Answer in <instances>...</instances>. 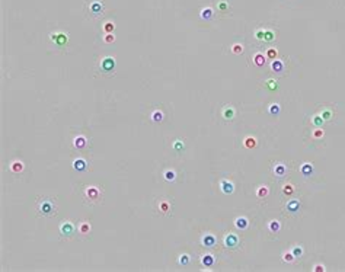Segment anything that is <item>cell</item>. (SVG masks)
<instances>
[{"mask_svg":"<svg viewBox=\"0 0 345 272\" xmlns=\"http://www.w3.org/2000/svg\"><path fill=\"white\" fill-rule=\"evenodd\" d=\"M235 226L237 227V229H240V230H245V229H248L249 221H248V218H246V217H237V218L235 220Z\"/></svg>","mask_w":345,"mask_h":272,"instance_id":"11","label":"cell"},{"mask_svg":"<svg viewBox=\"0 0 345 272\" xmlns=\"http://www.w3.org/2000/svg\"><path fill=\"white\" fill-rule=\"evenodd\" d=\"M278 111H280V105H278V103H272V105H271V108H269V112H271V114H278Z\"/></svg>","mask_w":345,"mask_h":272,"instance_id":"41","label":"cell"},{"mask_svg":"<svg viewBox=\"0 0 345 272\" xmlns=\"http://www.w3.org/2000/svg\"><path fill=\"white\" fill-rule=\"evenodd\" d=\"M267 83H268L269 89H275V87H277V81H275V80H268Z\"/></svg>","mask_w":345,"mask_h":272,"instance_id":"45","label":"cell"},{"mask_svg":"<svg viewBox=\"0 0 345 272\" xmlns=\"http://www.w3.org/2000/svg\"><path fill=\"white\" fill-rule=\"evenodd\" d=\"M237 244H239V237H237L235 233H229L224 237V246H226V248L235 249Z\"/></svg>","mask_w":345,"mask_h":272,"instance_id":"5","label":"cell"},{"mask_svg":"<svg viewBox=\"0 0 345 272\" xmlns=\"http://www.w3.org/2000/svg\"><path fill=\"white\" fill-rule=\"evenodd\" d=\"M50 39H51L55 45H58V47H64L69 41V37L63 32H55V33H51V35H50Z\"/></svg>","mask_w":345,"mask_h":272,"instance_id":"2","label":"cell"},{"mask_svg":"<svg viewBox=\"0 0 345 272\" xmlns=\"http://www.w3.org/2000/svg\"><path fill=\"white\" fill-rule=\"evenodd\" d=\"M91 9H92V12H93L95 15H98V13H101V12H102V6H101V3H99V2H93Z\"/></svg>","mask_w":345,"mask_h":272,"instance_id":"27","label":"cell"},{"mask_svg":"<svg viewBox=\"0 0 345 272\" xmlns=\"http://www.w3.org/2000/svg\"><path fill=\"white\" fill-rule=\"evenodd\" d=\"M267 195H268V188H267V186L258 188V191H256V196H258V198H265Z\"/></svg>","mask_w":345,"mask_h":272,"instance_id":"26","label":"cell"},{"mask_svg":"<svg viewBox=\"0 0 345 272\" xmlns=\"http://www.w3.org/2000/svg\"><path fill=\"white\" fill-rule=\"evenodd\" d=\"M221 115H223L224 120H233V116H235V109H233V106H226L224 109H223V112H221Z\"/></svg>","mask_w":345,"mask_h":272,"instance_id":"13","label":"cell"},{"mask_svg":"<svg viewBox=\"0 0 345 272\" xmlns=\"http://www.w3.org/2000/svg\"><path fill=\"white\" fill-rule=\"evenodd\" d=\"M220 186H221V191L224 192V194H232V192L235 191V185L230 181H227V179H223Z\"/></svg>","mask_w":345,"mask_h":272,"instance_id":"8","label":"cell"},{"mask_svg":"<svg viewBox=\"0 0 345 272\" xmlns=\"http://www.w3.org/2000/svg\"><path fill=\"white\" fill-rule=\"evenodd\" d=\"M323 135H325V131H323V129L322 128H316L315 129V131H313V134H312V137H313V138H322V137H323Z\"/></svg>","mask_w":345,"mask_h":272,"instance_id":"32","label":"cell"},{"mask_svg":"<svg viewBox=\"0 0 345 272\" xmlns=\"http://www.w3.org/2000/svg\"><path fill=\"white\" fill-rule=\"evenodd\" d=\"M159 211L163 213V214H168L169 211H170V204H169L166 200H163L159 202Z\"/></svg>","mask_w":345,"mask_h":272,"instance_id":"17","label":"cell"},{"mask_svg":"<svg viewBox=\"0 0 345 272\" xmlns=\"http://www.w3.org/2000/svg\"><path fill=\"white\" fill-rule=\"evenodd\" d=\"M283 192L285 195H291L293 192H294V186H293L291 183H285V185L283 186Z\"/></svg>","mask_w":345,"mask_h":272,"instance_id":"31","label":"cell"},{"mask_svg":"<svg viewBox=\"0 0 345 272\" xmlns=\"http://www.w3.org/2000/svg\"><path fill=\"white\" fill-rule=\"evenodd\" d=\"M211 16H213V10L210 7H207V9H202L201 10V18L202 19H210Z\"/></svg>","mask_w":345,"mask_h":272,"instance_id":"29","label":"cell"},{"mask_svg":"<svg viewBox=\"0 0 345 272\" xmlns=\"http://www.w3.org/2000/svg\"><path fill=\"white\" fill-rule=\"evenodd\" d=\"M104 41H105L106 44L114 42V41H115V35H114V33H106L105 37H104Z\"/></svg>","mask_w":345,"mask_h":272,"instance_id":"38","label":"cell"},{"mask_svg":"<svg viewBox=\"0 0 345 272\" xmlns=\"http://www.w3.org/2000/svg\"><path fill=\"white\" fill-rule=\"evenodd\" d=\"M219 9H220V10H226V9H227V5H226V2H224V0L219 3Z\"/></svg>","mask_w":345,"mask_h":272,"instance_id":"46","label":"cell"},{"mask_svg":"<svg viewBox=\"0 0 345 272\" xmlns=\"http://www.w3.org/2000/svg\"><path fill=\"white\" fill-rule=\"evenodd\" d=\"M86 196L92 201H98L99 200V196H101V192H99V189H98L96 186H87L86 188Z\"/></svg>","mask_w":345,"mask_h":272,"instance_id":"7","label":"cell"},{"mask_svg":"<svg viewBox=\"0 0 345 272\" xmlns=\"http://www.w3.org/2000/svg\"><path fill=\"white\" fill-rule=\"evenodd\" d=\"M265 55L264 54H261V53H258V54H255V57H254V61H255V64H256V66L258 67H262L265 64Z\"/></svg>","mask_w":345,"mask_h":272,"instance_id":"21","label":"cell"},{"mask_svg":"<svg viewBox=\"0 0 345 272\" xmlns=\"http://www.w3.org/2000/svg\"><path fill=\"white\" fill-rule=\"evenodd\" d=\"M281 229V224H280V221L277 220H272L271 223H269V231H272V233H278Z\"/></svg>","mask_w":345,"mask_h":272,"instance_id":"22","label":"cell"},{"mask_svg":"<svg viewBox=\"0 0 345 272\" xmlns=\"http://www.w3.org/2000/svg\"><path fill=\"white\" fill-rule=\"evenodd\" d=\"M152 120H153L154 122H160V121L163 120V114L160 111H154L153 114H152Z\"/></svg>","mask_w":345,"mask_h":272,"instance_id":"30","label":"cell"},{"mask_svg":"<svg viewBox=\"0 0 345 272\" xmlns=\"http://www.w3.org/2000/svg\"><path fill=\"white\" fill-rule=\"evenodd\" d=\"M24 170V163L20 160H13L10 163V172L12 173H20Z\"/></svg>","mask_w":345,"mask_h":272,"instance_id":"10","label":"cell"},{"mask_svg":"<svg viewBox=\"0 0 345 272\" xmlns=\"http://www.w3.org/2000/svg\"><path fill=\"white\" fill-rule=\"evenodd\" d=\"M271 70L275 73H281L284 70V64L281 60H278V58H275V60H272V63H271Z\"/></svg>","mask_w":345,"mask_h":272,"instance_id":"12","label":"cell"},{"mask_svg":"<svg viewBox=\"0 0 345 272\" xmlns=\"http://www.w3.org/2000/svg\"><path fill=\"white\" fill-rule=\"evenodd\" d=\"M217 243V239H216V236L214 234H211V233H207L204 234L201 237V244L204 246V248H214Z\"/></svg>","mask_w":345,"mask_h":272,"instance_id":"4","label":"cell"},{"mask_svg":"<svg viewBox=\"0 0 345 272\" xmlns=\"http://www.w3.org/2000/svg\"><path fill=\"white\" fill-rule=\"evenodd\" d=\"M299 207H300V204H299L297 200H293V201H290V202L287 204V208L290 211H293V213H294V211H299Z\"/></svg>","mask_w":345,"mask_h":272,"instance_id":"25","label":"cell"},{"mask_svg":"<svg viewBox=\"0 0 345 272\" xmlns=\"http://www.w3.org/2000/svg\"><path fill=\"white\" fill-rule=\"evenodd\" d=\"M173 147H175V150H179L181 147H184V143L181 141V140H176V143L173 144Z\"/></svg>","mask_w":345,"mask_h":272,"instance_id":"44","label":"cell"},{"mask_svg":"<svg viewBox=\"0 0 345 272\" xmlns=\"http://www.w3.org/2000/svg\"><path fill=\"white\" fill-rule=\"evenodd\" d=\"M201 263L206 268H211L213 265H214V256H213V255H210V253L202 255V256H201Z\"/></svg>","mask_w":345,"mask_h":272,"instance_id":"9","label":"cell"},{"mask_svg":"<svg viewBox=\"0 0 345 272\" xmlns=\"http://www.w3.org/2000/svg\"><path fill=\"white\" fill-rule=\"evenodd\" d=\"M114 28H115V25L112 24V22H105V24H104V32L105 33H112Z\"/></svg>","mask_w":345,"mask_h":272,"instance_id":"28","label":"cell"},{"mask_svg":"<svg viewBox=\"0 0 345 272\" xmlns=\"http://www.w3.org/2000/svg\"><path fill=\"white\" fill-rule=\"evenodd\" d=\"M73 231H74V227H73L72 223H70V221H63L61 226H60V233H61L63 236L70 237L73 234Z\"/></svg>","mask_w":345,"mask_h":272,"instance_id":"6","label":"cell"},{"mask_svg":"<svg viewBox=\"0 0 345 272\" xmlns=\"http://www.w3.org/2000/svg\"><path fill=\"white\" fill-rule=\"evenodd\" d=\"M175 178H176V173L173 170H166L165 172V179L166 181H175Z\"/></svg>","mask_w":345,"mask_h":272,"instance_id":"35","label":"cell"},{"mask_svg":"<svg viewBox=\"0 0 345 272\" xmlns=\"http://www.w3.org/2000/svg\"><path fill=\"white\" fill-rule=\"evenodd\" d=\"M265 41H272L274 39V32L272 31H265Z\"/></svg>","mask_w":345,"mask_h":272,"instance_id":"42","label":"cell"},{"mask_svg":"<svg viewBox=\"0 0 345 272\" xmlns=\"http://www.w3.org/2000/svg\"><path fill=\"white\" fill-rule=\"evenodd\" d=\"M323 118H322L321 115H315V116H313V118H312V122H313V124L316 125V127H321L322 124H323Z\"/></svg>","mask_w":345,"mask_h":272,"instance_id":"33","label":"cell"},{"mask_svg":"<svg viewBox=\"0 0 345 272\" xmlns=\"http://www.w3.org/2000/svg\"><path fill=\"white\" fill-rule=\"evenodd\" d=\"M291 252L296 258H300V256L303 255V249H302V246H294V248L291 249Z\"/></svg>","mask_w":345,"mask_h":272,"instance_id":"34","label":"cell"},{"mask_svg":"<svg viewBox=\"0 0 345 272\" xmlns=\"http://www.w3.org/2000/svg\"><path fill=\"white\" fill-rule=\"evenodd\" d=\"M189 262V256L188 255H181L179 256V265H188Z\"/></svg>","mask_w":345,"mask_h":272,"instance_id":"39","label":"cell"},{"mask_svg":"<svg viewBox=\"0 0 345 272\" xmlns=\"http://www.w3.org/2000/svg\"><path fill=\"white\" fill-rule=\"evenodd\" d=\"M283 261L287 263H293L296 261V256L293 255V252H285V253H283Z\"/></svg>","mask_w":345,"mask_h":272,"instance_id":"23","label":"cell"},{"mask_svg":"<svg viewBox=\"0 0 345 272\" xmlns=\"http://www.w3.org/2000/svg\"><path fill=\"white\" fill-rule=\"evenodd\" d=\"M274 173L277 175L278 178H283L284 175H285V166L284 165H281V163H278V165H275V169H274Z\"/></svg>","mask_w":345,"mask_h":272,"instance_id":"20","label":"cell"},{"mask_svg":"<svg viewBox=\"0 0 345 272\" xmlns=\"http://www.w3.org/2000/svg\"><path fill=\"white\" fill-rule=\"evenodd\" d=\"M37 210H38V213L41 215H44V217H50V215L55 214V205L53 204V201H51V200L39 201Z\"/></svg>","mask_w":345,"mask_h":272,"instance_id":"1","label":"cell"},{"mask_svg":"<svg viewBox=\"0 0 345 272\" xmlns=\"http://www.w3.org/2000/svg\"><path fill=\"white\" fill-rule=\"evenodd\" d=\"M321 116H322V118H323L325 121H329V120L332 118V112H331L329 109H323V111L321 112Z\"/></svg>","mask_w":345,"mask_h":272,"instance_id":"36","label":"cell"},{"mask_svg":"<svg viewBox=\"0 0 345 272\" xmlns=\"http://www.w3.org/2000/svg\"><path fill=\"white\" fill-rule=\"evenodd\" d=\"M73 144H74L76 148H83L86 146V138H85L83 135H77L76 138H74V141H73Z\"/></svg>","mask_w":345,"mask_h":272,"instance_id":"18","label":"cell"},{"mask_svg":"<svg viewBox=\"0 0 345 272\" xmlns=\"http://www.w3.org/2000/svg\"><path fill=\"white\" fill-rule=\"evenodd\" d=\"M313 271L315 272H325V266H323V265H315Z\"/></svg>","mask_w":345,"mask_h":272,"instance_id":"43","label":"cell"},{"mask_svg":"<svg viewBox=\"0 0 345 272\" xmlns=\"http://www.w3.org/2000/svg\"><path fill=\"white\" fill-rule=\"evenodd\" d=\"M300 172H302L303 176H310L312 172H313V166L310 163H303L302 167H300Z\"/></svg>","mask_w":345,"mask_h":272,"instance_id":"15","label":"cell"},{"mask_svg":"<svg viewBox=\"0 0 345 272\" xmlns=\"http://www.w3.org/2000/svg\"><path fill=\"white\" fill-rule=\"evenodd\" d=\"M232 51L235 54H242L243 53V45H242V44H235V45L232 47Z\"/></svg>","mask_w":345,"mask_h":272,"instance_id":"37","label":"cell"},{"mask_svg":"<svg viewBox=\"0 0 345 272\" xmlns=\"http://www.w3.org/2000/svg\"><path fill=\"white\" fill-rule=\"evenodd\" d=\"M265 57L269 58V60H275V58L278 57L277 48H268V51H267V54H265Z\"/></svg>","mask_w":345,"mask_h":272,"instance_id":"24","label":"cell"},{"mask_svg":"<svg viewBox=\"0 0 345 272\" xmlns=\"http://www.w3.org/2000/svg\"><path fill=\"white\" fill-rule=\"evenodd\" d=\"M255 37H256L258 39H264L265 38V31L264 29H258V31L255 32Z\"/></svg>","mask_w":345,"mask_h":272,"instance_id":"40","label":"cell"},{"mask_svg":"<svg viewBox=\"0 0 345 272\" xmlns=\"http://www.w3.org/2000/svg\"><path fill=\"white\" fill-rule=\"evenodd\" d=\"M79 233L83 234V236L89 234V233H91V224H89L87 221H83V223L79 226Z\"/></svg>","mask_w":345,"mask_h":272,"instance_id":"19","label":"cell"},{"mask_svg":"<svg viewBox=\"0 0 345 272\" xmlns=\"http://www.w3.org/2000/svg\"><path fill=\"white\" fill-rule=\"evenodd\" d=\"M101 70L104 73H112L115 70V58L105 57L101 61Z\"/></svg>","mask_w":345,"mask_h":272,"instance_id":"3","label":"cell"},{"mask_svg":"<svg viewBox=\"0 0 345 272\" xmlns=\"http://www.w3.org/2000/svg\"><path fill=\"white\" fill-rule=\"evenodd\" d=\"M73 167L76 169L77 172H83V170L86 169V162H85L83 159H76V160L73 162Z\"/></svg>","mask_w":345,"mask_h":272,"instance_id":"14","label":"cell"},{"mask_svg":"<svg viewBox=\"0 0 345 272\" xmlns=\"http://www.w3.org/2000/svg\"><path fill=\"white\" fill-rule=\"evenodd\" d=\"M256 144H258L256 143V138H255V137H250V135L243 140V146L246 148H255L256 147Z\"/></svg>","mask_w":345,"mask_h":272,"instance_id":"16","label":"cell"}]
</instances>
